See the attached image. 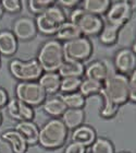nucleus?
<instances>
[{
	"instance_id": "f257e3e1",
	"label": "nucleus",
	"mask_w": 136,
	"mask_h": 153,
	"mask_svg": "<svg viewBox=\"0 0 136 153\" xmlns=\"http://www.w3.org/2000/svg\"><path fill=\"white\" fill-rule=\"evenodd\" d=\"M69 129L60 118H51L39 129L38 143L47 150H57L67 143Z\"/></svg>"
},
{
	"instance_id": "f03ea898",
	"label": "nucleus",
	"mask_w": 136,
	"mask_h": 153,
	"mask_svg": "<svg viewBox=\"0 0 136 153\" xmlns=\"http://www.w3.org/2000/svg\"><path fill=\"white\" fill-rule=\"evenodd\" d=\"M37 60L44 72H58L65 60L62 43L56 38L45 42L38 51Z\"/></svg>"
},
{
	"instance_id": "7ed1b4c3",
	"label": "nucleus",
	"mask_w": 136,
	"mask_h": 153,
	"mask_svg": "<svg viewBox=\"0 0 136 153\" xmlns=\"http://www.w3.org/2000/svg\"><path fill=\"white\" fill-rule=\"evenodd\" d=\"M69 21L79 27L83 36L88 38L92 36H98L106 24L102 16L92 14L79 7L71 11Z\"/></svg>"
},
{
	"instance_id": "20e7f679",
	"label": "nucleus",
	"mask_w": 136,
	"mask_h": 153,
	"mask_svg": "<svg viewBox=\"0 0 136 153\" xmlns=\"http://www.w3.org/2000/svg\"><path fill=\"white\" fill-rule=\"evenodd\" d=\"M100 94L107 96L108 99H110L119 106L124 105L130 101L127 76L118 72L112 74L102 83V90Z\"/></svg>"
},
{
	"instance_id": "39448f33",
	"label": "nucleus",
	"mask_w": 136,
	"mask_h": 153,
	"mask_svg": "<svg viewBox=\"0 0 136 153\" xmlns=\"http://www.w3.org/2000/svg\"><path fill=\"white\" fill-rule=\"evenodd\" d=\"M68 21V16L63 8H61L57 2L45 12L37 16L35 23L37 31L45 35H54L61 24Z\"/></svg>"
},
{
	"instance_id": "423d86ee",
	"label": "nucleus",
	"mask_w": 136,
	"mask_h": 153,
	"mask_svg": "<svg viewBox=\"0 0 136 153\" xmlns=\"http://www.w3.org/2000/svg\"><path fill=\"white\" fill-rule=\"evenodd\" d=\"M62 45L65 60L77 61L84 64L94 54V45L92 39L86 36L82 35L75 39L62 43Z\"/></svg>"
},
{
	"instance_id": "0eeeda50",
	"label": "nucleus",
	"mask_w": 136,
	"mask_h": 153,
	"mask_svg": "<svg viewBox=\"0 0 136 153\" xmlns=\"http://www.w3.org/2000/svg\"><path fill=\"white\" fill-rule=\"evenodd\" d=\"M9 68L12 76L15 79L20 80L21 82L38 81L41 74H44V70L37 59H29V60L13 59L10 62Z\"/></svg>"
},
{
	"instance_id": "6e6552de",
	"label": "nucleus",
	"mask_w": 136,
	"mask_h": 153,
	"mask_svg": "<svg viewBox=\"0 0 136 153\" xmlns=\"http://www.w3.org/2000/svg\"><path fill=\"white\" fill-rule=\"evenodd\" d=\"M16 99L22 101L31 107L44 104L47 99V94L37 81L20 82L15 89Z\"/></svg>"
},
{
	"instance_id": "1a4fd4ad",
	"label": "nucleus",
	"mask_w": 136,
	"mask_h": 153,
	"mask_svg": "<svg viewBox=\"0 0 136 153\" xmlns=\"http://www.w3.org/2000/svg\"><path fill=\"white\" fill-rule=\"evenodd\" d=\"M132 18H133V8L131 6V2L127 0L111 2L110 8L106 13V20L108 24L118 26L120 29L126 25Z\"/></svg>"
},
{
	"instance_id": "9d476101",
	"label": "nucleus",
	"mask_w": 136,
	"mask_h": 153,
	"mask_svg": "<svg viewBox=\"0 0 136 153\" xmlns=\"http://www.w3.org/2000/svg\"><path fill=\"white\" fill-rule=\"evenodd\" d=\"M114 72L115 70L113 68V65L108 59H96V60L90 61L87 66H85L84 76L87 79H92L104 83Z\"/></svg>"
},
{
	"instance_id": "9b49d317",
	"label": "nucleus",
	"mask_w": 136,
	"mask_h": 153,
	"mask_svg": "<svg viewBox=\"0 0 136 153\" xmlns=\"http://www.w3.org/2000/svg\"><path fill=\"white\" fill-rule=\"evenodd\" d=\"M112 65L115 72L129 76L136 69V55L131 48L122 47L115 51Z\"/></svg>"
},
{
	"instance_id": "f8f14e48",
	"label": "nucleus",
	"mask_w": 136,
	"mask_h": 153,
	"mask_svg": "<svg viewBox=\"0 0 136 153\" xmlns=\"http://www.w3.org/2000/svg\"><path fill=\"white\" fill-rule=\"evenodd\" d=\"M7 111L13 119L19 121H33L35 118L34 108L16 97L10 100L7 103Z\"/></svg>"
},
{
	"instance_id": "ddd939ff",
	"label": "nucleus",
	"mask_w": 136,
	"mask_h": 153,
	"mask_svg": "<svg viewBox=\"0 0 136 153\" xmlns=\"http://www.w3.org/2000/svg\"><path fill=\"white\" fill-rule=\"evenodd\" d=\"M13 34L16 38H20L22 41H29L34 38L37 34L35 20L29 16L19 18L13 24Z\"/></svg>"
},
{
	"instance_id": "4468645a",
	"label": "nucleus",
	"mask_w": 136,
	"mask_h": 153,
	"mask_svg": "<svg viewBox=\"0 0 136 153\" xmlns=\"http://www.w3.org/2000/svg\"><path fill=\"white\" fill-rule=\"evenodd\" d=\"M96 138H97V132H96L95 128L86 124L73 129L72 134H71L72 142L82 144L86 148L90 147L93 142L96 140Z\"/></svg>"
},
{
	"instance_id": "2eb2a0df",
	"label": "nucleus",
	"mask_w": 136,
	"mask_h": 153,
	"mask_svg": "<svg viewBox=\"0 0 136 153\" xmlns=\"http://www.w3.org/2000/svg\"><path fill=\"white\" fill-rule=\"evenodd\" d=\"M15 131H18L27 146H35L38 143L39 128L34 121H20L15 126Z\"/></svg>"
},
{
	"instance_id": "dca6fc26",
	"label": "nucleus",
	"mask_w": 136,
	"mask_h": 153,
	"mask_svg": "<svg viewBox=\"0 0 136 153\" xmlns=\"http://www.w3.org/2000/svg\"><path fill=\"white\" fill-rule=\"evenodd\" d=\"M69 130L84 125L86 119V113L84 108H67L60 118Z\"/></svg>"
},
{
	"instance_id": "f3484780",
	"label": "nucleus",
	"mask_w": 136,
	"mask_h": 153,
	"mask_svg": "<svg viewBox=\"0 0 136 153\" xmlns=\"http://www.w3.org/2000/svg\"><path fill=\"white\" fill-rule=\"evenodd\" d=\"M46 94L54 95L60 91L61 76L58 72H44L37 81Z\"/></svg>"
},
{
	"instance_id": "a211bd4d",
	"label": "nucleus",
	"mask_w": 136,
	"mask_h": 153,
	"mask_svg": "<svg viewBox=\"0 0 136 153\" xmlns=\"http://www.w3.org/2000/svg\"><path fill=\"white\" fill-rule=\"evenodd\" d=\"M43 109L46 114L50 115L51 117L61 118L63 113L67 111V106L61 95H54L49 99H46L43 104Z\"/></svg>"
},
{
	"instance_id": "6ab92c4d",
	"label": "nucleus",
	"mask_w": 136,
	"mask_h": 153,
	"mask_svg": "<svg viewBox=\"0 0 136 153\" xmlns=\"http://www.w3.org/2000/svg\"><path fill=\"white\" fill-rule=\"evenodd\" d=\"M84 72H85V64L71 60H64L58 70V74L61 78H68V76L83 78Z\"/></svg>"
},
{
	"instance_id": "aec40b11",
	"label": "nucleus",
	"mask_w": 136,
	"mask_h": 153,
	"mask_svg": "<svg viewBox=\"0 0 136 153\" xmlns=\"http://www.w3.org/2000/svg\"><path fill=\"white\" fill-rule=\"evenodd\" d=\"M1 139L7 141L12 148L14 153H25L27 150V144L23 137L15 130H7L1 134Z\"/></svg>"
},
{
	"instance_id": "412c9836",
	"label": "nucleus",
	"mask_w": 136,
	"mask_h": 153,
	"mask_svg": "<svg viewBox=\"0 0 136 153\" xmlns=\"http://www.w3.org/2000/svg\"><path fill=\"white\" fill-rule=\"evenodd\" d=\"M54 35H56L57 41L65 43V42L72 41V39H75L79 36H82V34H81V31L79 30V27L68 20L63 24H61Z\"/></svg>"
},
{
	"instance_id": "4be33fe9",
	"label": "nucleus",
	"mask_w": 136,
	"mask_h": 153,
	"mask_svg": "<svg viewBox=\"0 0 136 153\" xmlns=\"http://www.w3.org/2000/svg\"><path fill=\"white\" fill-rule=\"evenodd\" d=\"M110 0H84L82 2V8L87 12L102 16H106L111 6Z\"/></svg>"
},
{
	"instance_id": "5701e85b",
	"label": "nucleus",
	"mask_w": 136,
	"mask_h": 153,
	"mask_svg": "<svg viewBox=\"0 0 136 153\" xmlns=\"http://www.w3.org/2000/svg\"><path fill=\"white\" fill-rule=\"evenodd\" d=\"M18 49V41L14 34L9 31L0 33V54L11 56Z\"/></svg>"
},
{
	"instance_id": "b1692460",
	"label": "nucleus",
	"mask_w": 136,
	"mask_h": 153,
	"mask_svg": "<svg viewBox=\"0 0 136 153\" xmlns=\"http://www.w3.org/2000/svg\"><path fill=\"white\" fill-rule=\"evenodd\" d=\"M121 29L118 26L111 25V24H104V29L99 33V42L104 46H112L119 41L120 38Z\"/></svg>"
},
{
	"instance_id": "393cba45",
	"label": "nucleus",
	"mask_w": 136,
	"mask_h": 153,
	"mask_svg": "<svg viewBox=\"0 0 136 153\" xmlns=\"http://www.w3.org/2000/svg\"><path fill=\"white\" fill-rule=\"evenodd\" d=\"M101 90H102L101 82L84 78V79H82V83H81V85H79V92L81 93L84 97L87 99V97H90V96H93V95L100 94Z\"/></svg>"
},
{
	"instance_id": "a878e982",
	"label": "nucleus",
	"mask_w": 136,
	"mask_h": 153,
	"mask_svg": "<svg viewBox=\"0 0 136 153\" xmlns=\"http://www.w3.org/2000/svg\"><path fill=\"white\" fill-rule=\"evenodd\" d=\"M101 96L102 100V104L101 107L99 109V115L100 117L104 118V119H111V118L115 117L120 111V107L118 104H115L114 102H112L110 99H108L107 96L102 95V94H99Z\"/></svg>"
},
{
	"instance_id": "bb28decb",
	"label": "nucleus",
	"mask_w": 136,
	"mask_h": 153,
	"mask_svg": "<svg viewBox=\"0 0 136 153\" xmlns=\"http://www.w3.org/2000/svg\"><path fill=\"white\" fill-rule=\"evenodd\" d=\"M90 153H115L113 142L104 137H97L90 146Z\"/></svg>"
},
{
	"instance_id": "cd10ccee",
	"label": "nucleus",
	"mask_w": 136,
	"mask_h": 153,
	"mask_svg": "<svg viewBox=\"0 0 136 153\" xmlns=\"http://www.w3.org/2000/svg\"><path fill=\"white\" fill-rule=\"evenodd\" d=\"M61 97L63 100L67 108H84V106L86 105V97H84L79 91L69 93V94H63L61 95Z\"/></svg>"
},
{
	"instance_id": "c85d7f7f",
	"label": "nucleus",
	"mask_w": 136,
	"mask_h": 153,
	"mask_svg": "<svg viewBox=\"0 0 136 153\" xmlns=\"http://www.w3.org/2000/svg\"><path fill=\"white\" fill-rule=\"evenodd\" d=\"M82 79L83 78H73V76L61 78L60 91L63 93V94L77 92L79 89V85H81V83H82Z\"/></svg>"
},
{
	"instance_id": "c756f323",
	"label": "nucleus",
	"mask_w": 136,
	"mask_h": 153,
	"mask_svg": "<svg viewBox=\"0 0 136 153\" xmlns=\"http://www.w3.org/2000/svg\"><path fill=\"white\" fill-rule=\"evenodd\" d=\"M56 1L54 0H31L29 1V8L35 14H41L45 12L48 8H50L51 6H54Z\"/></svg>"
},
{
	"instance_id": "7c9ffc66",
	"label": "nucleus",
	"mask_w": 136,
	"mask_h": 153,
	"mask_svg": "<svg viewBox=\"0 0 136 153\" xmlns=\"http://www.w3.org/2000/svg\"><path fill=\"white\" fill-rule=\"evenodd\" d=\"M3 10H7L8 12L16 13L20 12L22 9V2L20 0H3L1 2Z\"/></svg>"
},
{
	"instance_id": "2f4dec72",
	"label": "nucleus",
	"mask_w": 136,
	"mask_h": 153,
	"mask_svg": "<svg viewBox=\"0 0 136 153\" xmlns=\"http://www.w3.org/2000/svg\"><path fill=\"white\" fill-rule=\"evenodd\" d=\"M129 95H130V101L136 103V69L132 71L129 76Z\"/></svg>"
},
{
	"instance_id": "473e14b6",
	"label": "nucleus",
	"mask_w": 136,
	"mask_h": 153,
	"mask_svg": "<svg viewBox=\"0 0 136 153\" xmlns=\"http://www.w3.org/2000/svg\"><path fill=\"white\" fill-rule=\"evenodd\" d=\"M63 153H87V148L82 144L75 143V142H70L67 144Z\"/></svg>"
},
{
	"instance_id": "72a5a7b5",
	"label": "nucleus",
	"mask_w": 136,
	"mask_h": 153,
	"mask_svg": "<svg viewBox=\"0 0 136 153\" xmlns=\"http://www.w3.org/2000/svg\"><path fill=\"white\" fill-rule=\"evenodd\" d=\"M58 4L63 9H75L79 4V0H59Z\"/></svg>"
},
{
	"instance_id": "f704fd0d",
	"label": "nucleus",
	"mask_w": 136,
	"mask_h": 153,
	"mask_svg": "<svg viewBox=\"0 0 136 153\" xmlns=\"http://www.w3.org/2000/svg\"><path fill=\"white\" fill-rule=\"evenodd\" d=\"M0 153H14L12 148L10 147V144L7 141L0 139Z\"/></svg>"
},
{
	"instance_id": "c9c22d12",
	"label": "nucleus",
	"mask_w": 136,
	"mask_h": 153,
	"mask_svg": "<svg viewBox=\"0 0 136 153\" xmlns=\"http://www.w3.org/2000/svg\"><path fill=\"white\" fill-rule=\"evenodd\" d=\"M9 102V97H8V93L3 88H0V107H2Z\"/></svg>"
},
{
	"instance_id": "e433bc0d",
	"label": "nucleus",
	"mask_w": 136,
	"mask_h": 153,
	"mask_svg": "<svg viewBox=\"0 0 136 153\" xmlns=\"http://www.w3.org/2000/svg\"><path fill=\"white\" fill-rule=\"evenodd\" d=\"M131 49L133 51V53L136 55V33H135V36L133 38V42H132V46H131Z\"/></svg>"
},
{
	"instance_id": "4c0bfd02",
	"label": "nucleus",
	"mask_w": 136,
	"mask_h": 153,
	"mask_svg": "<svg viewBox=\"0 0 136 153\" xmlns=\"http://www.w3.org/2000/svg\"><path fill=\"white\" fill-rule=\"evenodd\" d=\"M2 13H3V8H2V6H1V3H0V16H2Z\"/></svg>"
},
{
	"instance_id": "58836bf2",
	"label": "nucleus",
	"mask_w": 136,
	"mask_h": 153,
	"mask_svg": "<svg viewBox=\"0 0 136 153\" xmlns=\"http://www.w3.org/2000/svg\"><path fill=\"white\" fill-rule=\"evenodd\" d=\"M2 123V116H1V113H0V125Z\"/></svg>"
},
{
	"instance_id": "ea45409f",
	"label": "nucleus",
	"mask_w": 136,
	"mask_h": 153,
	"mask_svg": "<svg viewBox=\"0 0 136 153\" xmlns=\"http://www.w3.org/2000/svg\"><path fill=\"white\" fill-rule=\"evenodd\" d=\"M119 153H131V152H127V151H122V152H119Z\"/></svg>"
}]
</instances>
